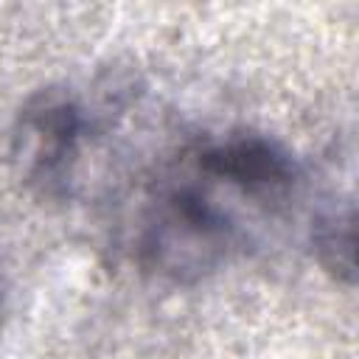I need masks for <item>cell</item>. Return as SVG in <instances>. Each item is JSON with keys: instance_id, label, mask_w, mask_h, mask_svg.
Wrapping results in <instances>:
<instances>
[{"instance_id": "1", "label": "cell", "mask_w": 359, "mask_h": 359, "mask_svg": "<svg viewBox=\"0 0 359 359\" xmlns=\"http://www.w3.org/2000/svg\"><path fill=\"white\" fill-rule=\"evenodd\" d=\"M309 199V168L252 126L202 129L129 180L118 250L157 283L191 286L258 252Z\"/></svg>"}, {"instance_id": "2", "label": "cell", "mask_w": 359, "mask_h": 359, "mask_svg": "<svg viewBox=\"0 0 359 359\" xmlns=\"http://www.w3.org/2000/svg\"><path fill=\"white\" fill-rule=\"evenodd\" d=\"M135 104V84L115 76L39 87L20 104L8 126L11 174L39 202H73L84 194Z\"/></svg>"}, {"instance_id": "3", "label": "cell", "mask_w": 359, "mask_h": 359, "mask_svg": "<svg viewBox=\"0 0 359 359\" xmlns=\"http://www.w3.org/2000/svg\"><path fill=\"white\" fill-rule=\"evenodd\" d=\"M309 244L317 264L342 283L353 280V199L328 188L311 199Z\"/></svg>"}, {"instance_id": "4", "label": "cell", "mask_w": 359, "mask_h": 359, "mask_svg": "<svg viewBox=\"0 0 359 359\" xmlns=\"http://www.w3.org/2000/svg\"><path fill=\"white\" fill-rule=\"evenodd\" d=\"M0 311H3V286H0Z\"/></svg>"}]
</instances>
